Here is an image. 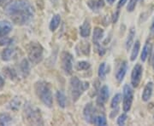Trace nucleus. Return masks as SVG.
Listing matches in <instances>:
<instances>
[{
    "mask_svg": "<svg viewBox=\"0 0 154 126\" xmlns=\"http://www.w3.org/2000/svg\"><path fill=\"white\" fill-rule=\"evenodd\" d=\"M83 116L85 120L89 124H94V119H95V109L92 103H88L86 105L83 110Z\"/></svg>",
    "mask_w": 154,
    "mask_h": 126,
    "instance_id": "1a4fd4ad",
    "label": "nucleus"
},
{
    "mask_svg": "<svg viewBox=\"0 0 154 126\" xmlns=\"http://www.w3.org/2000/svg\"><path fill=\"white\" fill-rule=\"evenodd\" d=\"M4 72L5 74V76L11 78V80H15L17 78V72L15 71L14 68H11V67H5L4 68Z\"/></svg>",
    "mask_w": 154,
    "mask_h": 126,
    "instance_id": "b1692460",
    "label": "nucleus"
},
{
    "mask_svg": "<svg viewBox=\"0 0 154 126\" xmlns=\"http://www.w3.org/2000/svg\"><path fill=\"white\" fill-rule=\"evenodd\" d=\"M74 58L69 52H63L62 55V69L67 75H70L73 72Z\"/></svg>",
    "mask_w": 154,
    "mask_h": 126,
    "instance_id": "0eeeda50",
    "label": "nucleus"
},
{
    "mask_svg": "<svg viewBox=\"0 0 154 126\" xmlns=\"http://www.w3.org/2000/svg\"><path fill=\"white\" fill-rule=\"evenodd\" d=\"M152 90H153V84L152 82H149L146 87L144 88L143 94H142V100L144 101H148L152 97Z\"/></svg>",
    "mask_w": 154,
    "mask_h": 126,
    "instance_id": "2eb2a0df",
    "label": "nucleus"
},
{
    "mask_svg": "<svg viewBox=\"0 0 154 126\" xmlns=\"http://www.w3.org/2000/svg\"><path fill=\"white\" fill-rule=\"evenodd\" d=\"M34 90L38 98L42 101V103L48 107H51L53 104L52 93L50 85L45 81H38L34 84Z\"/></svg>",
    "mask_w": 154,
    "mask_h": 126,
    "instance_id": "f03ea898",
    "label": "nucleus"
},
{
    "mask_svg": "<svg viewBox=\"0 0 154 126\" xmlns=\"http://www.w3.org/2000/svg\"><path fill=\"white\" fill-rule=\"evenodd\" d=\"M104 30L100 28H95L94 30V34H93V40H94V44L97 46L99 45V41L103 39L104 37Z\"/></svg>",
    "mask_w": 154,
    "mask_h": 126,
    "instance_id": "f3484780",
    "label": "nucleus"
},
{
    "mask_svg": "<svg viewBox=\"0 0 154 126\" xmlns=\"http://www.w3.org/2000/svg\"><path fill=\"white\" fill-rule=\"evenodd\" d=\"M5 13L14 23L23 26L33 19L34 9L26 0H16L7 5Z\"/></svg>",
    "mask_w": 154,
    "mask_h": 126,
    "instance_id": "f257e3e1",
    "label": "nucleus"
},
{
    "mask_svg": "<svg viewBox=\"0 0 154 126\" xmlns=\"http://www.w3.org/2000/svg\"><path fill=\"white\" fill-rule=\"evenodd\" d=\"M90 63L88 61H85V60H82V61H79L76 64V69L78 71H86L88 70L90 68Z\"/></svg>",
    "mask_w": 154,
    "mask_h": 126,
    "instance_id": "bb28decb",
    "label": "nucleus"
},
{
    "mask_svg": "<svg viewBox=\"0 0 154 126\" xmlns=\"http://www.w3.org/2000/svg\"><path fill=\"white\" fill-rule=\"evenodd\" d=\"M107 69H106V64L105 62H102L99 67V72H98V74H99V77L100 79H105V76L107 74Z\"/></svg>",
    "mask_w": 154,
    "mask_h": 126,
    "instance_id": "a878e982",
    "label": "nucleus"
},
{
    "mask_svg": "<svg viewBox=\"0 0 154 126\" xmlns=\"http://www.w3.org/2000/svg\"><path fill=\"white\" fill-rule=\"evenodd\" d=\"M12 30V26L7 21H0V38H4L8 35Z\"/></svg>",
    "mask_w": 154,
    "mask_h": 126,
    "instance_id": "f8f14e48",
    "label": "nucleus"
},
{
    "mask_svg": "<svg viewBox=\"0 0 154 126\" xmlns=\"http://www.w3.org/2000/svg\"><path fill=\"white\" fill-rule=\"evenodd\" d=\"M137 3L138 0H130V1L128 2V4L127 6V10H128V12H132V11L134 10Z\"/></svg>",
    "mask_w": 154,
    "mask_h": 126,
    "instance_id": "2f4dec72",
    "label": "nucleus"
},
{
    "mask_svg": "<svg viewBox=\"0 0 154 126\" xmlns=\"http://www.w3.org/2000/svg\"><path fill=\"white\" fill-rule=\"evenodd\" d=\"M16 52H17V50H16L15 48H12V47L6 48L1 54V58H2V60H5V61H9L15 56Z\"/></svg>",
    "mask_w": 154,
    "mask_h": 126,
    "instance_id": "ddd939ff",
    "label": "nucleus"
},
{
    "mask_svg": "<svg viewBox=\"0 0 154 126\" xmlns=\"http://www.w3.org/2000/svg\"><path fill=\"white\" fill-rule=\"evenodd\" d=\"M150 33L152 36H154V18L152 22V25H151V28H150Z\"/></svg>",
    "mask_w": 154,
    "mask_h": 126,
    "instance_id": "c9c22d12",
    "label": "nucleus"
},
{
    "mask_svg": "<svg viewBox=\"0 0 154 126\" xmlns=\"http://www.w3.org/2000/svg\"><path fill=\"white\" fill-rule=\"evenodd\" d=\"M61 22V16L59 15H55L54 16L52 17L51 21L50 22V30L54 32L57 30V28L59 27Z\"/></svg>",
    "mask_w": 154,
    "mask_h": 126,
    "instance_id": "aec40b11",
    "label": "nucleus"
},
{
    "mask_svg": "<svg viewBox=\"0 0 154 126\" xmlns=\"http://www.w3.org/2000/svg\"><path fill=\"white\" fill-rule=\"evenodd\" d=\"M109 88L106 85H104L103 87L99 89V95H98V98H97V103L99 106H103L105 102L107 101V100L109 98Z\"/></svg>",
    "mask_w": 154,
    "mask_h": 126,
    "instance_id": "9d476101",
    "label": "nucleus"
},
{
    "mask_svg": "<svg viewBox=\"0 0 154 126\" xmlns=\"http://www.w3.org/2000/svg\"><path fill=\"white\" fill-rule=\"evenodd\" d=\"M151 49H152V44L149 41H147L146 43V44L144 45L142 52H141V60L142 61H146V60L147 59L149 54H150V51H151Z\"/></svg>",
    "mask_w": 154,
    "mask_h": 126,
    "instance_id": "412c9836",
    "label": "nucleus"
},
{
    "mask_svg": "<svg viewBox=\"0 0 154 126\" xmlns=\"http://www.w3.org/2000/svg\"><path fill=\"white\" fill-rule=\"evenodd\" d=\"M4 86H5V79H4V78L2 77V75L0 74V89Z\"/></svg>",
    "mask_w": 154,
    "mask_h": 126,
    "instance_id": "4c0bfd02",
    "label": "nucleus"
},
{
    "mask_svg": "<svg viewBox=\"0 0 154 126\" xmlns=\"http://www.w3.org/2000/svg\"><path fill=\"white\" fill-rule=\"evenodd\" d=\"M88 88L89 83L81 81L77 77L72 78L70 79V94L73 101H76Z\"/></svg>",
    "mask_w": 154,
    "mask_h": 126,
    "instance_id": "39448f33",
    "label": "nucleus"
},
{
    "mask_svg": "<svg viewBox=\"0 0 154 126\" xmlns=\"http://www.w3.org/2000/svg\"><path fill=\"white\" fill-rule=\"evenodd\" d=\"M122 100V95L121 94H116L115 96L111 100V103H110V107L112 108H116L118 107V105L120 103Z\"/></svg>",
    "mask_w": 154,
    "mask_h": 126,
    "instance_id": "c85d7f7f",
    "label": "nucleus"
},
{
    "mask_svg": "<svg viewBox=\"0 0 154 126\" xmlns=\"http://www.w3.org/2000/svg\"><path fill=\"white\" fill-rule=\"evenodd\" d=\"M28 56L29 60L37 65L41 62L44 57V49L38 42H31L28 46Z\"/></svg>",
    "mask_w": 154,
    "mask_h": 126,
    "instance_id": "20e7f679",
    "label": "nucleus"
},
{
    "mask_svg": "<svg viewBox=\"0 0 154 126\" xmlns=\"http://www.w3.org/2000/svg\"><path fill=\"white\" fill-rule=\"evenodd\" d=\"M142 72H143V68L140 64H136L134 66L131 73V84L133 87L136 88L139 86L142 77Z\"/></svg>",
    "mask_w": 154,
    "mask_h": 126,
    "instance_id": "6e6552de",
    "label": "nucleus"
},
{
    "mask_svg": "<svg viewBox=\"0 0 154 126\" xmlns=\"http://www.w3.org/2000/svg\"><path fill=\"white\" fill-rule=\"evenodd\" d=\"M118 16H119V10H117L114 14V16H113V22H116L117 19H118Z\"/></svg>",
    "mask_w": 154,
    "mask_h": 126,
    "instance_id": "58836bf2",
    "label": "nucleus"
},
{
    "mask_svg": "<svg viewBox=\"0 0 154 126\" xmlns=\"http://www.w3.org/2000/svg\"><path fill=\"white\" fill-rule=\"evenodd\" d=\"M94 124H95L96 125L104 126V125H107V121H106V119H105V116L98 115L95 117Z\"/></svg>",
    "mask_w": 154,
    "mask_h": 126,
    "instance_id": "cd10ccee",
    "label": "nucleus"
},
{
    "mask_svg": "<svg viewBox=\"0 0 154 126\" xmlns=\"http://www.w3.org/2000/svg\"><path fill=\"white\" fill-rule=\"evenodd\" d=\"M88 5L92 10L99 11L105 6V0H89Z\"/></svg>",
    "mask_w": 154,
    "mask_h": 126,
    "instance_id": "4468645a",
    "label": "nucleus"
},
{
    "mask_svg": "<svg viewBox=\"0 0 154 126\" xmlns=\"http://www.w3.org/2000/svg\"><path fill=\"white\" fill-rule=\"evenodd\" d=\"M91 33V25L88 21H85L80 28V34L83 38H88Z\"/></svg>",
    "mask_w": 154,
    "mask_h": 126,
    "instance_id": "dca6fc26",
    "label": "nucleus"
},
{
    "mask_svg": "<svg viewBox=\"0 0 154 126\" xmlns=\"http://www.w3.org/2000/svg\"><path fill=\"white\" fill-rule=\"evenodd\" d=\"M134 100V91L129 85L125 84L123 87V100H122V108L125 113L129 112L131 109Z\"/></svg>",
    "mask_w": 154,
    "mask_h": 126,
    "instance_id": "423d86ee",
    "label": "nucleus"
},
{
    "mask_svg": "<svg viewBox=\"0 0 154 126\" xmlns=\"http://www.w3.org/2000/svg\"><path fill=\"white\" fill-rule=\"evenodd\" d=\"M56 96H57V103H58V106L62 107V108H64L66 107L67 104V99L65 95L63 94V91H60L58 90L57 94H56Z\"/></svg>",
    "mask_w": 154,
    "mask_h": 126,
    "instance_id": "6ab92c4d",
    "label": "nucleus"
},
{
    "mask_svg": "<svg viewBox=\"0 0 154 126\" xmlns=\"http://www.w3.org/2000/svg\"><path fill=\"white\" fill-rule=\"evenodd\" d=\"M13 40L11 39H8V38H5V39H3L2 40H0V45H10V44H12Z\"/></svg>",
    "mask_w": 154,
    "mask_h": 126,
    "instance_id": "72a5a7b5",
    "label": "nucleus"
},
{
    "mask_svg": "<svg viewBox=\"0 0 154 126\" xmlns=\"http://www.w3.org/2000/svg\"><path fill=\"white\" fill-rule=\"evenodd\" d=\"M12 122V118L8 113L0 114V125H9Z\"/></svg>",
    "mask_w": 154,
    "mask_h": 126,
    "instance_id": "393cba45",
    "label": "nucleus"
},
{
    "mask_svg": "<svg viewBox=\"0 0 154 126\" xmlns=\"http://www.w3.org/2000/svg\"><path fill=\"white\" fill-rule=\"evenodd\" d=\"M140 43L139 40H136L135 43H134V47L132 49V53H131V56H130V60H134L137 57L139 51H140Z\"/></svg>",
    "mask_w": 154,
    "mask_h": 126,
    "instance_id": "5701e85b",
    "label": "nucleus"
},
{
    "mask_svg": "<svg viewBox=\"0 0 154 126\" xmlns=\"http://www.w3.org/2000/svg\"><path fill=\"white\" fill-rule=\"evenodd\" d=\"M23 115L27 123L32 125H43L42 117L40 114V110L30 103H27L24 106Z\"/></svg>",
    "mask_w": 154,
    "mask_h": 126,
    "instance_id": "7ed1b4c3",
    "label": "nucleus"
},
{
    "mask_svg": "<svg viewBox=\"0 0 154 126\" xmlns=\"http://www.w3.org/2000/svg\"><path fill=\"white\" fill-rule=\"evenodd\" d=\"M12 0H0V7H5L9 5Z\"/></svg>",
    "mask_w": 154,
    "mask_h": 126,
    "instance_id": "f704fd0d",
    "label": "nucleus"
},
{
    "mask_svg": "<svg viewBox=\"0 0 154 126\" xmlns=\"http://www.w3.org/2000/svg\"><path fill=\"white\" fill-rule=\"evenodd\" d=\"M20 71L22 72L23 77H28V75L30 72V66L27 59H23L22 62L20 63Z\"/></svg>",
    "mask_w": 154,
    "mask_h": 126,
    "instance_id": "a211bd4d",
    "label": "nucleus"
},
{
    "mask_svg": "<svg viewBox=\"0 0 154 126\" xmlns=\"http://www.w3.org/2000/svg\"><path fill=\"white\" fill-rule=\"evenodd\" d=\"M127 71H128V64L126 61H122L116 73V78L118 82H122L123 80Z\"/></svg>",
    "mask_w": 154,
    "mask_h": 126,
    "instance_id": "9b49d317",
    "label": "nucleus"
},
{
    "mask_svg": "<svg viewBox=\"0 0 154 126\" xmlns=\"http://www.w3.org/2000/svg\"><path fill=\"white\" fill-rule=\"evenodd\" d=\"M20 105H21V101L20 99H18V97H16L15 99H13L10 103V108L11 110H14V111H17L19 109L20 107Z\"/></svg>",
    "mask_w": 154,
    "mask_h": 126,
    "instance_id": "c756f323",
    "label": "nucleus"
},
{
    "mask_svg": "<svg viewBox=\"0 0 154 126\" xmlns=\"http://www.w3.org/2000/svg\"><path fill=\"white\" fill-rule=\"evenodd\" d=\"M106 1H107V2H108L109 4H113V3L115 2L116 0H106Z\"/></svg>",
    "mask_w": 154,
    "mask_h": 126,
    "instance_id": "a19ab883",
    "label": "nucleus"
},
{
    "mask_svg": "<svg viewBox=\"0 0 154 126\" xmlns=\"http://www.w3.org/2000/svg\"><path fill=\"white\" fill-rule=\"evenodd\" d=\"M152 67H153V70H154V52H153V55H152Z\"/></svg>",
    "mask_w": 154,
    "mask_h": 126,
    "instance_id": "ea45409f",
    "label": "nucleus"
},
{
    "mask_svg": "<svg viewBox=\"0 0 154 126\" xmlns=\"http://www.w3.org/2000/svg\"><path fill=\"white\" fill-rule=\"evenodd\" d=\"M81 44V51L84 55H88L90 53V45L87 42H83V43H80Z\"/></svg>",
    "mask_w": 154,
    "mask_h": 126,
    "instance_id": "7c9ffc66",
    "label": "nucleus"
},
{
    "mask_svg": "<svg viewBox=\"0 0 154 126\" xmlns=\"http://www.w3.org/2000/svg\"><path fill=\"white\" fill-rule=\"evenodd\" d=\"M135 36V31H134V28H131L129 33H128V39L126 41V49L127 50H129L132 44H134V38Z\"/></svg>",
    "mask_w": 154,
    "mask_h": 126,
    "instance_id": "4be33fe9",
    "label": "nucleus"
},
{
    "mask_svg": "<svg viewBox=\"0 0 154 126\" xmlns=\"http://www.w3.org/2000/svg\"><path fill=\"white\" fill-rule=\"evenodd\" d=\"M127 1H128V0H120V1H119V3H118V4H117V8L119 9V8L122 7V6L126 4Z\"/></svg>",
    "mask_w": 154,
    "mask_h": 126,
    "instance_id": "e433bc0d",
    "label": "nucleus"
},
{
    "mask_svg": "<svg viewBox=\"0 0 154 126\" xmlns=\"http://www.w3.org/2000/svg\"><path fill=\"white\" fill-rule=\"evenodd\" d=\"M127 118H128V116H127L126 113H122V115L119 116V118L117 119V125H124L127 120Z\"/></svg>",
    "mask_w": 154,
    "mask_h": 126,
    "instance_id": "473e14b6",
    "label": "nucleus"
}]
</instances>
